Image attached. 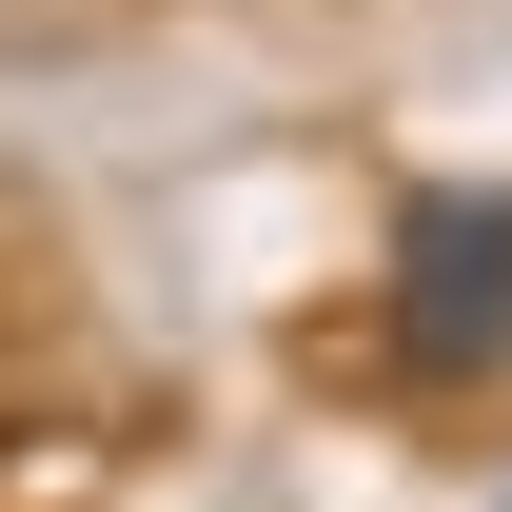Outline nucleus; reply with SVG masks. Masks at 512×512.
<instances>
[{
  "label": "nucleus",
  "instance_id": "1",
  "mask_svg": "<svg viewBox=\"0 0 512 512\" xmlns=\"http://www.w3.org/2000/svg\"><path fill=\"white\" fill-rule=\"evenodd\" d=\"M375 355L414 394H512V178H414L375 237Z\"/></svg>",
  "mask_w": 512,
  "mask_h": 512
}]
</instances>
